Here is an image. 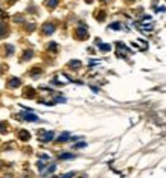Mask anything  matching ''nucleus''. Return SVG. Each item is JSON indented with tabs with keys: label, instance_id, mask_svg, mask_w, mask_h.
<instances>
[{
	"label": "nucleus",
	"instance_id": "8",
	"mask_svg": "<svg viewBox=\"0 0 166 178\" xmlns=\"http://www.w3.org/2000/svg\"><path fill=\"white\" fill-rule=\"evenodd\" d=\"M6 31H8L6 23H5V21H3V23L0 21V37H2V35H5V34H6Z\"/></svg>",
	"mask_w": 166,
	"mask_h": 178
},
{
	"label": "nucleus",
	"instance_id": "2",
	"mask_svg": "<svg viewBox=\"0 0 166 178\" xmlns=\"http://www.w3.org/2000/svg\"><path fill=\"white\" fill-rule=\"evenodd\" d=\"M53 31H55V26L50 25V23H46V25L43 26V32H44V34H52Z\"/></svg>",
	"mask_w": 166,
	"mask_h": 178
},
{
	"label": "nucleus",
	"instance_id": "14",
	"mask_svg": "<svg viewBox=\"0 0 166 178\" xmlns=\"http://www.w3.org/2000/svg\"><path fill=\"white\" fill-rule=\"evenodd\" d=\"M70 66H72V67H79V66H81V62H79V61H72V62H70Z\"/></svg>",
	"mask_w": 166,
	"mask_h": 178
},
{
	"label": "nucleus",
	"instance_id": "19",
	"mask_svg": "<svg viewBox=\"0 0 166 178\" xmlns=\"http://www.w3.org/2000/svg\"><path fill=\"white\" fill-rule=\"evenodd\" d=\"M49 49H52V50H55V49H56V46H55V43H50V46H49Z\"/></svg>",
	"mask_w": 166,
	"mask_h": 178
},
{
	"label": "nucleus",
	"instance_id": "15",
	"mask_svg": "<svg viewBox=\"0 0 166 178\" xmlns=\"http://www.w3.org/2000/svg\"><path fill=\"white\" fill-rule=\"evenodd\" d=\"M119 28H121V25H119V23H113V25L110 26V29H119Z\"/></svg>",
	"mask_w": 166,
	"mask_h": 178
},
{
	"label": "nucleus",
	"instance_id": "9",
	"mask_svg": "<svg viewBox=\"0 0 166 178\" xmlns=\"http://www.w3.org/2000/svg\"><path fill=\"white\" fill-rule=\"evenodd\" d=\"M46 5H47L49 8H55V6L58 5V0H46Z\"/></svg>",
	"mask_w": 166,
	"mask_h": 178
},
{
	"label": "nucleus",
	"instance_id": "1",
	"mask_svg": "<svg viewBox=\"0 0 166 178\" xmlns=\"http://www.w3.org/2000/svg\"><path fill=\"white\" fill-rule=\"evenodd\" d=\"M38 138L41 142H44V143H47V142H50L53 138V133L52 131H40L38 133Z\"/></svg>",
	"mask_w": 166,
	"mask_h": 178
},
{
	"label": "nucleus",
	"instance_id": "6",
	"mask_svg": "<svg viewBox=\"0 0 166 178\" xmlns=\"http://www.w3.org/2000/svg\"><path fill=\"white\" fill-rule=\"evenodd\" d=\"M18 137H20L21 140H25V142H26V140H29V137H31V135H29V133H28V131L21 130V131L18 133Z\"/></svg>",
	"mask_w": 166,
	"mask_h": 178
},
{
	"label": "nucleus",
	"instance_id": "16",
	"mask_svg": "<svg viewBox=\"0 0 166 178\" xmlns=\"http://www.w3.org/2000/svg\"><path fill=\"white\" fill-rule=\"evenodd\" d=\"M31 55H32V52L29 50V52H25V59H29L31 58Z\"/></svg>",
	"mask_w": 166,
	"mask_h": 178
},
{
	"label": "nucleus",
	"instance_id": "12",
	"mask_svg": "<svg viewBox=\"0 0 166 178\" xmlns=\"http://www.w3.org/2000/svg\"><path fill=\"white\" fill-rule=\"evenodd\" d=\"M99 49H101V50H104V52H108V50L111 49V46H107V44H99Z\"/></svg>",
	"mask_w": 166,
	"mask_h": 178
},
{
	"label": "nucleus",
	"instance_id": "7",
	"mask_svg": "<svg viewBox=\"0 0 166 178\" xmlns=\"http://www.w3.org/2000/svg\"><path fill=\"white\" fill-rule=\"evenodd\" d=\"M34 91H35L34 89H31V87H26V89H25V93H23V94H25L26 97H34Z\"/></svg>",
	"mask_w": 166,
	"mask_h": 178
},
{
	"label": "nucleus",
	"instance_id": "18",
	"mask_svg": "<svg viewBox=\"0 0 166 178\" xmlns=\"http://www.w3.org/2000/svg\"><path fill=\"white\" fill-rule=\"evenodd\" d=\"M84 146H87V143L83 142V143H78V145H75V148H84Z\"/></svg>",
	"mask_w": 166,
	"mask_h": 178
},
{
	"label": "nucleus",
	"instance_id": "4",
	"mask_svg": "<svg viewBox=\"0 0 166 178\" xmlns=\"http://www.w3.org/2000/svg\"><path fill=\"white\" fill-rule=\"evenodd\" d=\"M23 119L25 120H29V122H37L38 120V117L35 114H26V113H23Z\"/></svg>",
	"mask_w": 166,
	"mask_h": 178
},
{
	"label": "nucleus",
	"instance_id": "21",
	"mask_svg": "<svg viewBox=\"0 0 166 178\" xmlns=\"http://www.w3.org/2000/svg\"><path fill=\"white\" fill-rule=\"evenodd\" d=\"M104 2H107V0H104Z\"/></svg>",
	"mask_w": 166,
	"mask_h": 178
},
{
	"label": "nucleus",
	"instance_id": "5",
	"mask_svg": "<svg viewBox=\"0 0 166 178\" xmlns=\"http://www.w3.org/2000/svg\"><path fill=\"white\" fill-rule=\"evenodd\" d=\"M76 35H78L79 38H87V37H88V34H87V31H85L84 28H78V31H76Z\"/></svg>",
	"mask_w": 166,
	"mask_h": 178
},
{
	"label": "nucleus",
	"instance_id": "17",
	"mask_svg": "<svg viewBox=\"0 0 166 178\" xmlns=\"http://www.w3.org/2000/svg\"><path fill=\"white\" fill-rule=\"evenodd\" d=\"M75 174L73 172H69V174H66V175H63V177H60V178H70V177H73Z\"/></svg>",
	"mask_w": 166,
	"mask_h": 178
},
{
	"label": "nucleus",
	"instance_id": "11",
	"mask_svg": "<svg viewBox=\"0 0 166 178\" xmlns=\"http://www.w3.org/2000/svg\"><path fill=\"white\" fill-rule=\"evenodd\" d=\"M69 138V133H64V134H61L60 137H58V142H66Z\"/></svg>",
	"mask_w": 166,
	"mask_h": 178
},
{
	"label": "nucleus",
	"instance_id": "13",
	"mask_svg": "<svg viewBox=\"0 0 166 178\" xmlns=\"http://www.w3.org/2000/svg\"><path fill=\"white\" fill-rule=\"evenodd\" d=\"M0 133H6V123H0Z\"/></svg>",
	"mask_w": 166,
	"mask_h": 178
},
{
	"label": "nucleus",
	"instance_id": "20",
	"mask_svg": "<svg viewBox=\"0 0 166 178\" xmlns=\"http://www.w3.org/2000/svg\"><path fill=\"white\" fill-rule=\"evenodd\" d=\"M55 169H56V168H55V166H50V168H49V169H47V172H53V171H55Z\"/></svg>",
	"mask_w": 166,
	"mask_h": 178
},
{
	"label": "nucleus",
	"instance_id": "10",
	"mask_svg": "<svg viewBox=\"0 0 166 178\" xmlns=\"http://www.w3.org/2000/svg\"><path fill=\"white\" fill-rule=\"evenodd\" d=\"M60 158H75V154H69V152H64L60 155Z\"/></svg>",
	"mask_w": 166,
	"mask_h": 178
},
{
	"label": "nucleus",
	"instance_id": "3",
	"mask_svg": "<svg viewBox=\"0 0 166 178\" xmlns=\"http://www.w3.org/2000/svg\"><path fill=\"white\" fill-rule=\"evenodd\" d=\"M8 85H9L11 89H12V87L15 89V87H18V85H20V79H18V78H11V79H9V82H8Z\"/></svg>",
	"mask_w": 166,
	"mask_h": 178
}]
</instances>
